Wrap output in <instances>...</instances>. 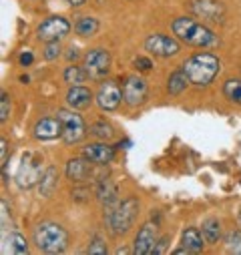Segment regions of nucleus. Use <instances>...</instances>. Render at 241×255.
<instances>
[{
    "instance_id": "14",
    "label": "nucleus",
    "mask_w": 241,
    "mask_h": 255,
    "mask_svg": "<svg viewBox=\"0 0 241 255\" xmlns=\"http://www.w3.org/2000/svg\"><path fill=\"white\" fill-rule=\"evenodd\" d=\"M155 243H157L155 225L145 223V225L139 229L137 237H135V247H133V251H135L137 255H151V253H153Z\"/></svg>"
},
{
    "instance_id": "16",
    "label": "nucleus",
    "mask_w": 241,
    "mask_h": 255,
    "mask_svg": "<svg viewBox=\"0 0 241 255\" xmlns=\"http://www.w3.org/2000/svg\"><path fill=\"white\" fill-rule=\"evenodd\" d=\"M89 159H71L67 163V177L73 181V183H83L89 179L91 175V167H89Z\"/></svg>"
},
{
    "instance_id": "19",
    "label": "nucleus",
    "mask_w": 241,
    "mask_h": 255,
    "mask_svg": "<svg viewBox=\"0 0 241 255\" xmlns=\"http://www.w3.org/2000/svg\"><path fill=\"white\" fill-rule=\"evenodd\" d=\"M203 241H205L203 235H201L195 227L183 231V237H181V243H183V247H185L189 253H199V251L203 249Z\"/></svg>"
},
{
    "instance_id": "21",
    "label": "nucleus",
    "mask_w": 241,
    "mask_h": 255,
    "mask_svg": "<svg viewBox=\"0 0 241 255\" xmlns=\"http://www.w3.org/2000/svg\"><path fill=\"white\" fill-rule=\"evenodd\" d=\"M187 85H189V79H187L185 71L181 69V71H175V73L169 77L167 91H169L171 95H181V93H183V91L187 89Z\"/></svg>"
},
{
    "instance_id": "34",
    "label": "nucleus",
    "mask_w": 241,
    "mask_h": 255,
    "mask_svg": "<svg viewBox=\"0 0 241 255\" xmlns=\"http://www.w3.org/2000/svg\"><path fill=\"white\" fill-rule=\"evenodd\" d=\"M18 60H20V65H22V67H28V65H32L34 56H32V52H30V50H24V52L20 54V58H18Z\"/></svg>"
},
{
    "instance_id": "13",
    "label": "nucleus",
    "mask_w": 241,
    "mask_h": 255,
    "mask_svg": "<svg viewBox=\"0 0 241 255\" xmlns=\"http://www.w3.org/2000/svg\"><path fill=\"white\" fill-rule=\"evenodd\" d=\"M34 137L40 139V141H52V139H58L63 137V123L60 119H40L36 125H34Z\"/></svg>"
},
{
    "instance_id": "8",
    "label": "nucleus",
    "mask_w": 241,
    "mask_h": 255,
    "mask_svg": "<svg viewBox=\"0 0 241 255\" xmlns=\"http://www.w3.org/2000/svg\"><path fill=\"white\" fill-rule=\"evenodd\" d=\"M109 67H111V56L105 48H93V50L87 52L85 71H87L89 79H93V81L105 79V75L109 73Z\"/></svg>"
},
{
    "instance_id": "4",
    "label": "nucleus",
    "mask_w": 241,
    "mask_h": 255,
    "mask_svg": "<svg viewBox=\"0 0 241 255\" xmlns=\"http://www.w3.org/2000/svg\"><path fill=\"white\" fill-rule=\"evenodd\" d=\"M139 213V201L127 199L115 207V211L109 213V227L113 235H123L133 227V221Z\"/></svg>"
},
{
    "instance_id": "15",
    "label": "nucleus",
    "mask_w": 241,
    "mask_h": 255,
    "mask_svg": "<svg viewBox=\"0 0 241 255\" xmlns=\"http://www.w3.org/2000/svg\"><path fill=\"white\" fill-rule=\"evenodd\" d=\"M83 157H87L95 165H107L115 157V149L109 147L107 143H91L83 149Z\"/></svg>"
},
{
    "instance_id": "3",
    "label": "nucleus",
    "mask_w": 241,
    "mask_h": 255,
    "mask_svg": "<svg viewBox=\"0 0 241 255\" xmlns=\"http://www.w3.org/2000/svg\"><path fill=\"white\" fill-rule=\"evenodd\" d=\"M34 243L44 253H63L69 245V233L58 223H40L34 229Z\"/></svg>"
},
{
    "instance_id": "27",
    "label": "nucleus",
    "mask_w": 241,
    "mask_h": 255,
    "mask_svg": "<svg viewBox=\"0 0 241 255\" xmlns=\"http://www.w3.org/2000/svg\"><path fill=\"white\" fill-rule=\"evenodd\" d=\"M225 249H227V253L241 255V231L227 233V237H225Z\"/></svg>"
},
{
    "instance_id": "33",
    "label": "nucleus",
    "mask_w": 241,
    "mask_h": 255,
    "mask_svg": "<svg viewBox=\"0 0 241 255\" xmlns=\"http://www.w3.org/2000/svg\"><path fill=\"white\" fill-rule=\"evenodd\" d=\"M167 241H169L167 237H161V239L155 243V247H153V253H155V255H159V253H165V251H167Z\"/></svg>"
},
{
    "instance_id": "30",
    "label": "nucleus",
    "mask_w": 241,
    "mask_h": 255,
    "mask_svg": "<svg viewBox=\"0 0 241 255\" xmlns=\"http://www.w3.org/2000/svg\"><path fill=\"white\" fill-rule=\"evenodd\" d=\"M87 253H91V255H93V253H101V255L107 253V245H105V241H103L101 237H95V241L89 245Z\"/></svg>"
},
{
    "instance_id": "24",
    "label": "nucleus",
    "mask_w": 241,
    "mask_h": 255,
    "mask_svg": "<svg viewBox=\"0 0 241 255\" xmlns=\"http://www.w3.org/2000/svg\"><path fill=\"white\" fill-rule=\"evenodd\" d=\"M223 95H225L229 101L241 105V79H229V81L223 85Z\"/></svg>"
},
{
    "instance_id": "25",
    "label": "nucleus",
    "mask_w": 241,
    "mask_h": 255,
    "mask_svg": "<svg viewBox=\"0 0 241 255\" xmlns=\"http://www.w3.org/2000/svg\"><path fill=\"white\" fill-rule=\"evenodd\" d=\"M87 77H89L87 71L81 69V67H75V65L67 67V71H65V83H69L71 87H79Z\"/></svg>"
},
{
    "instance_id": "7",
    "label": "nucleus",
    "mask_w": 241,
    "mask_h": 255,
    "mask_svg": "<svg viewBox=\"0 0 241 255\" xmlns=\"http://www.w3.org/2000/svg\"><path fill=\"white\" fill-rule=\"evenodd\" d=\"M71 30V22L63 16H50L46 18L44 22L38 24L36 28V38L42 40V42H54V40H60L65 38Z\"/></svg>"
},
{
    "instance_id": "2",
    "label": "nucleus",
    "mask_w": 241,
    "mask_h": 255,
    "mask_svg": "<svg viewBox=\"0 0 241 255\" xmlns=\"http://www.w3.org/2000/svg\"><path fill=\"white\" fill-rule=\"evenodd\" d=\"M219 69H221V62L211 52L193 54L183 62V71L189 83L195 87H207L209 83H213V79L219 75Z\"/></svg>"
},
{
    "instance_id": "5",
    "label": "nucleus",
    "mask_w": 241,
    "mask_h": 255,
    "mask_svg": "<svg viewBox=\"0 0 241 255\" xmlns=\"http://www.w3.org/2000/svg\"><path fill=\"white\" fill-rule=\"evenodd\" d=\"M40 177H42L40 157H36L34 153H24L22 161H20V167H18V173H16L18 187L20 189H30L40 181Z\"/></svg>"
},
{
    "instance_id": "31",
    "label": "nucleus",
    "mask_w": 241,
    "mask_h": 255,
    "mask_svg": "<svg viewBox=\"0 0 241 255\" xmlns=\"http://www.w3.org/2000/svg\"><path fill=\"white\" fill-rule=\"evenodd\" d=\"M8 113H10V101H8V95L2 93V101H0V121H6L8 119Z\"/></svg>"
},
{
    "instance_id": "28",
    "label": "nucleus",
    "mask_w": 241,
    "mask_h": 255,
    "mask_svg": "<svg viewBox=\"0 0 241 255\" xmlns=\"http://www.w3.org/2000/svg\"><path fill=\"white\" fill-rule=\"evenodd\" d=\"M91 133H93L95 137H99V139L107 141V139H111V137H113V127H111L109 123H105V121H97V123L91 127Z\"/></svg>"
},
{
    "instance_id": "9",
    "label": "nucleus",
    "mask_w": 241,
    "mask_h": 255,
    "mask_svg": "<svg viewBox=\"0 0 241 255\" xmlns=\"http://www.w3.org/2000/svg\"><path fill=\"white\" fill-rule=\"evenodd\" d=\"M145 48L155 54V56H161V58H169V56H175L181 46L179 42L173 38V36H167V34H151L147 40H145Z\"/></svg>"
},
{
    "instance_id": "1",
    "label": "nucleus",
    "mask_w": 241,
    "mask_h": 255,
    "mask_svg": "<svg viewBox=\"0 0 241 255\" xmlns=\"http://www.w3.org/2000/svg\"><path fill=\"white\" fill-rule=\"evenodd\" d=\"M171 28L179 40H183L185 44H191V46H197V48H209V46L219 44L217 34H213V30H209L205 24L193 18H185V16L175 18Z\"/></svg>"
},
{
    "instance_id": "32",
    "label": "nucleus",
    "mask_w": 241,
    "mask_h": 255,
    "mask_svg": "<svg viewBox=\"0 0 241 255\" xmlns=\"http://www.w3.org/2000/svg\"><path fill=\"white\" fill-rule=\"evenodd\" d=\"M135 67L141 69V71H149V69H153V62L149 58H145V56H137L135 58Z\"/></svg>"
},
{
    "instance_id": "22",
    "label": "nucleus",
    "mask_w": 241,
    "mask_h": 255,
    "mask_svg": "<svg viewBox=\"0 0 241 255\" xmlns=\"http://www.w3.org/2000/svg\"><path fill=\"white\" fill-rule=\"evenodd\" d=\"M201 235L205 239V243H217L221 237V225L217 219H205L201 225Z\"/></svg>"
},
{
    "instance_id": "23",
    "label": "nucleus",
    "mask_w": 241,
    "mask_h": 255,
    "mask_svg": "<svg viewBox=\"0 0 241 255\" xmlns=\"http://www.w3.org/2000/svg\"><path fill=\"white\" fill-rule=\"evenodd\" d=\"M75 30H77V34H81V36H93V34H97V30H99V20L93 18V16H83V18H79V22L75 24Z\"/></svg>"
},
{
    "instance_id": "12",
    "label": "nucleus",
    "mask_w": 241,
    "mask_h": 255,
    "mask_svg": "<svg viewBox=\"0 0 241 255\" xmlns=\"http://www.w3.org/2000/svg\"><path fill=\"white\" fill-rule=\"evenodd\" d=\"M193 12L207 22H223L225 16V8L219 0H193L191 4Z\"/></svg>"
},
{
    "instance_id": "29",
    "label": "nucleus",
    "mask_w": 241,
    "mask_h": 255,
    "mask_svg": "<svg viewBox=\"0 0 241 255\" xmlns=\"http://www.w3.org/2000/svg\"><path fill=\"white\" fill-rule=\"evenodd\" d=\"M58 54H60V44H58V40L48 42V44H46V50H44V58H46V60H54V58H58Z\"/></svg>"
},
{
    "instance_id": "17",
    "label": "nucleus",
    "mask_w": 241,
    "mask_h": 255,
    "mask_svg": "<svg viewBox=\"0 0 241 255\" xmlns=\"http://www.w3.org/2000/svg\"><path fill=\"white\" fill-rule=\"evenodd\" d=\"M119 191H117V185L111 181V179H101L99 185H97V197L99 201L105 205V207H111L119 201Z\"/></svg>"
},
{
    "instance_id": "37",
    "label": "nucleus",
    "mask_w": 241,
    "mask_h": 255,
    "mask_svg": "<svg viewBox=\"0 0 241 255\" xmlns=\"http://www.w3.org/2000/svg\"><path fill=\"white\" fill-rule=\"evenodd\" d=\"M67 2H69V4H73V6H81V4L85 2V0H67Z\"/></svg>"
},
{
    "instance_id": "10",
    "label": "nucleus",
    "mask_w": 241,
    "mask_h": 255,
    "mask_svg": "<svg viewBox=\"0 0 241 255\" xmlns=\"http://www.w3.org/2000/svg\"><path fill=\"white\" fill-rule=\"evenodd\" d=\"M123 101V89L117 85V81H107L97 91V105L103 111H115Z\"/></svg>"
},
{
    "instance_id": "26",
    "label": "nucleus",
    "mask_w": 241,
    "mask_h": 255,
    "mask_svg": "<svg viewBox=\"0 0 241 255\" xmlns=\"http://www.w3.org/2000/svg\"><path fill=\"white\" fill-rule=\"evenodd\" d=\"M4 241L10 243V245H8V251H10V253H18V255H22V253L28 251V243H26V239H24L20 233H10L8 239H4Z\"/></svg>"
},
{
    "instance_id": "35",
    "label": "nucleus",
    "mask_w": 241,
    "mask_h": 255,
    "mask_svg": "<svg viewBox=\"0 0 241 255\" xmlns=\"http://www.w3.org/2000/svg\"><path fill=\"white\" fill-rule=\"evenodd\" d=\"M0 167L6 169V141H0Z\"/></svg>"
},
{
    "instance_id": "18",
    "label": "nucleus",
    "mask_w": 241,
    "mask_h": 255,
    "mask_svg": "<svg viewBox=\"0 0 241 255\" xmlns=\"http://www.w3.org/2000/svg\"><path fill=\"white\" fill-rule=\"evenodd\" d=\"M67 103L73 107V109H87L91 103H93V93L85 87H71V91L67 93Z\"/></svg>"
},
{
    "instance_id": "6",
    "label": "nucleus",
    "mask_w": 241,
    "mask_h": 255,
    "mask_svg": "<svg viewBox=\"0 0 241 255\" xmlns=\"http://www.w3.org/2000/svg\"><path fill=\"white\" fill-rule=\"evenodd\" d=\"M58 119H60V123H63V139H65V143L73 145V143H79L85 137L87 129H85V121L81 119V115L63 109V111H58Z\"/></svg>"
},
{
    "instance_id": "20",
    "label": "nucleus",
    "mask_w": 241,
    "mask_h": 255,
    "mask_svg": "<svg viewBox=\"0 0 241 255\" xmlns=\"http://www.w3.org/2000/svg\"><path fill=\"white\" fill-rule=\"evenodd\" d=\"M56 169L54 167H48L44 173H42V177H40V181H38V189H40V195H44V197H50L52 195V191L56 189Z\"/></svg>"
},
{
    "instance_id": "36",
    "label": "nucleus",
    "mask_w": 241,
    "mask_h": 255,
    "mask_svg": "<svg viewBox=\"0 0 241 255\" xmlns=\"http://www.w3.org/2000/svg\"><path fill=\"white\" fill-rule=\"evenodd\" d=\"M79 56V52H77V48H69V52H67V58L69 60H75Z\"/></svg>"
},
{
    "instance_id": "11",
    "label": "nucleus",
    "mask_w": 241,
    "mask_h": 255,
    "mask_svg": "<svg viewBox=\"0 0 241 255\" xmlns=\"http://www.w3.org/2000/svg\"><path fill=\"white\" fill-rule=\"evenodd\" d=\"M147 99V83L141 77H127L123 83V101L129 107H139Z\"/></svg>"
}]
</instances>
